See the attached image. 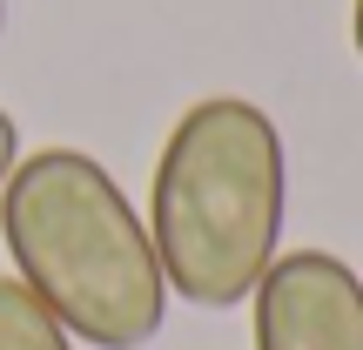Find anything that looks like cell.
<instances>
[{
  "instance_id": "obj_1",
  "label": "cell",
  "mask_w": 363,
  "mask_h": 350,
  "mask_svg": "<svg viewBox=\"0 0 363 350\" xmlns=\"http://www.w3.org/2000/svg\"><path fill=\"white\" fill-rule=\"evenodd\" d=\"M0 243L54 324L94 350H142L169 324V276L142 209L88 148H34L0 182Z\"/></svg>"
},
{
  "instance_id": "obj_2",
  "label": "cell",
  "mask_w": 363,
  "mask_h": 350,
  "mask_svg": "<svg viewBox=\"0 0 363 350\" xmlns=\"http://www.w3.org/2000/svg\"><path fill=\"white\" fill-rule=\"evenodd\" d=\"M289 155L262 102L208 94L169 128L148 182V236L169 297L195 310H235L283 256Z\"/></svg>"
},
{
  "instance_id": "obj_3",
  "label": "cell",
  "mask_w": 363,
  "mask_h": 350,
  "mask_svg": "<svg viewBox=\"0 0 363 350\" xmlns=\"http://www.w3.org/2000/svg\"><path fill=\"white\" fill-rule=\"evenodd\" d=\"M256 350H363V276L330 249H289L249 290Z\"/></svg>"
},
{
  "instance_id": "obj_4",
  "label": "cell",
  "mask_w": 363,
  "mask_h": 350,
  "mask_svg": "<svg viewBox=\"0 0 363 350\" xmlns=\"http://www.w3.org/2000/svg\"><path fill=\"white\" fill-rule=\"evenodd\" d=\"M0 350H74V337L21 276H0Z\"/></svg>"
},
{
  "instance_id": "obj_5",
  "label": "cell",
  "mask_w": 363,
  "mask_h": 350,
  "mask_svg": "<svg viewBox=\"0 0 363 350\" xmlns=\"http://www.w3.org/2000/svg\"><path fill=\"white\" fill-rule=\"evenodd\" d=\"M13 162H21V128H13V115L0 108V182L13 175Z\"/></svg>"
},
{
  "instance_id": "obj_6",
  "label": "cell",
  "mask_w": 363,
  "mask_h": 350,
  "mask_svg": "<svg viewBox=\"0 0 363 350\" xmlns=\"http://www.w3.org/2000/svg\"><path fill=\"white\" fill-rule=\"evenodd\" d=\"M350 48H357V61H363V0H350Z\"/></svg>"
},
{
  "instance_id": "obj_7",
  "label": "cell",
  "mask_w": 363,
  "mask_h": 350,
  "mask_svg": "<svg viewBox=\"0 0 363 350\" xmlns=\"http://www.w3.org/2000/svg\"><path fill=\"white\" fill-rule=\"evenodd\" d=\"M0 34H7V0H0Z\"/></svg>"
}]
</instances>
